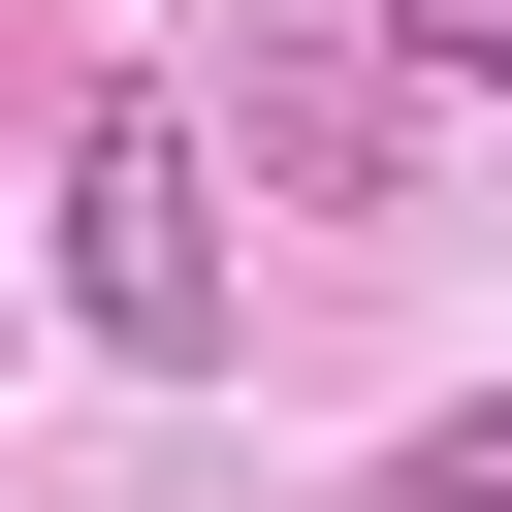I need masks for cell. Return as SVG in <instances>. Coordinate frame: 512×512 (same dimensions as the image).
Listing matches in <instances>:
<instances>
[{
    "instance_id": "1",
    "label": "cell",
    "mask_w": 512,
    "mask_h": 512,
    "mask_svg": "<svg viewBox=\"0 0 512 512\" xmlns=\"http://www.w3.org/2000/svg\"><path fill=\"white\" fill-rule=\"evenodd\" d=\"M64 320L128 384H224V160H192V96H96L64 128Z\"/></svg>"
},
{
    "instance_id": "2",
    "label": "cell",
    "mask_w": 512,
    "mask_h": 512,
    "mask_svg": "<svg viewBox=\"0 0 512 512\" xmlns=\"http://www.w3.org/2000/svg\"><path fill=\"white\" fill-rule=\"evenodd\" d=\"M352 512H512V384H480V416H416V448H384Z\"/></svg>"
},
{
    "instance_id": "3",
    "label": "cell",
    "mask_w": 512,
    "mask_h": 512,
    "mask_svg": "<svg viewBox=\"0 0 512 512\" xmlns=\"http://www.w3.org/2000/svg\"><path fill=\"white\" fill-rule=\"evenodd\" d=\"M384 32H416V64H448V96H512V0H384Z\"/></svg>"
}]
</instances>
